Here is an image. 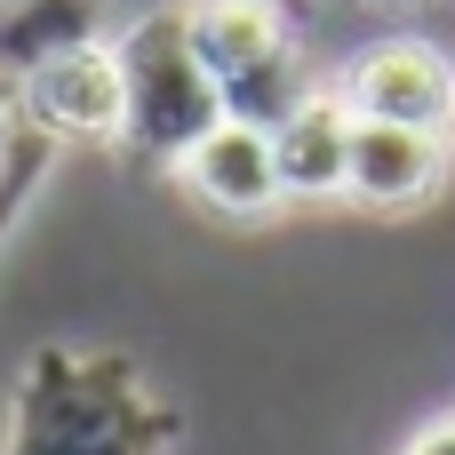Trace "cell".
I'll list each match as a JSON object with an SVG mask.
<instances>
[{
    "instance_id": "6da1fadb",
    "label": "cell",
    "mask_w": 455,
    "mask_h": 455,
    "mask_svg": "<svg viewBox=\"0 0 455 455\" xmlns=\"http://www.w3.org/2000/svg\"><path fill=\"white\" fill-rule=\"evenodd\" d=\"M184 416L152 400L128 352H64L40 344L8 400L0 455H168Z\"/></svg>"
},
{
    "instance_id": "7a4b0ae2",
    "label": "cell",
    "mask_w": 455,
    "mask_h": 455,
    "mask_svg": "<svg viewBox=\"0 0 455 455\" xmlns=\"http://www.w3.org/2000/svg\"><path fill=\"white\" fill-rule=\"evenodd\" d=\"M112 48H120V96H128L120 144H128L136 160H152V168H176V160L224 120V88H216V72L200 64L184 8L136 16Z\"/></svg>"
},
{
    "instance_id": "3957f363",
    "label": "cell",
    "mask_w": 455,
    "mask_h": 455,
    "mask_svg": "<svg viewBox=\"0 0 455 455\" xmlns=\"http://www.w3.org/2000/svg\"><path fill=\"white\" fill-rule=\"evenodd\" d=\"M336 96L360 120H408V128H448L455 136V48L424 32H384L368 48H352Z\"/></svg>"
},
{
    "instance_id": "277c9868",
    "label": "cell",
    "mask_w": 455,
    "mask_h": 455,
    "mask_svg": "<svg viewBox=\"0 0 455 455\" xmlns=\"http://www.w3.org/2000/svg\"><path fill=\"white\" fill-rule=\"evenodd\" d=\"M16 112L32 128H48L56 144H120V48L104 40H80V48H56L48 64H32L16 80Z\"/></svg>"
},
{
    "instance_id": "5b68a950",
    "label": "cell",
    "mask_w": 455,
    "mask_h": 455,
    "mask_svg": "<svg viewBox=\"0 0 455 455\" xmlns=\"http://www.w3.org/2000/svg\"><path fill=\"white\" fill-rule=\"evenodd\" d=\"M352 120H360V112H352ZM448 160H455L448 128L360 120V128H352V176H344V200H352V208H376V216L424 208V200L448 184Z\"/></svg>"
},
{
    "instance_id": "8992f818",
    "label": "cell",
    "mask_w": 455,
    "mask_h": 455,
    "mask_svg": "<svg viewBox=\"0 0 455 455\" xmlns=\"http://www.w3.org/2000/svg\"><path fill=\"white\" fill-rule=\"evenodd\" d=\"M176 184L232 216V224H256L272 208H288V184H280V160H272V128H248V120H216L184 160H176Z\"/></svg>"
},
{
    "instance_id": "52a82bcc",
    "label": "cell",
    "mask_w": 455,
    "mask_h": 455,
    "mask_svg": "<svg viewBox=\"0 0 455 455\" xmlns=\"http://www.w3.org/2000/svg\"><path fill=\"white\" fill-rule=\"evenodd\" d=\"M352 104L336 88H312L280 128H272V160H280V184L288 200H344V176H352Z\"/></svg>"
},
{
    "instance_id": "ba28073f",
    "label": "cell",
    "mask_w": 455,
    "mask_h": 455,
    "mask_svg": "<svg viewBox=\"0 0 455 455\" xmlns=\"http://www.w3.org/2000/svg\"><path fill=\"white\" fill-rule=\"evenodd\" d=\"M184 24H192V48L216 72V88H232L240 72H256V64L296 48V24H288L280 0H192Z\"/></svg>"
},
{
    "instance_id": "9c48e42d",
    "label": "cell",
    "mask_w": 455,
    "mask_h": 455,
    "mask_svg": "<svg viewBox=\"0 0 455 455\" xmlns=\"http://www.w3.org/2000/svg\"><path fill=\"white\" fill-rule=\"evenodd\" d=\"M96 40V0H0V72L8 88L48 64L56 48H80Z\"/></svg>"
},
{
    "instance_id": "30bf717a",
    "label": "cell",
    "mask_w": 455,
    "mask_h": 455,
    "mask_svg": "<svg viewBox=\"0 0 455 455\" xmlns=\"http://www.w3.org/2000/svg\"><path fill=\"white\" fill-rule=\"evenodd\" d=\"M48 160H56V136L16 112V136H8V152H0V232L24 216V200H32V184L48 176Z\"/></svg>"
},
{
    "instance_id": "8fae6325",
    "label": "cell",
    "mask_w": 455,
    "mask_h": 455,
    "mask_svg": "<svg viewBox=\"0 0 455 455\" xmlns=\"http://www.w3.org/2000/svg\"><path fill=\"white\" fill-rule=\"evenodd\" d=\"M408 455H455V408L440 416V424H424V432L408 440Z\"/></svg>"
},
{
    "instance_id": "7c38bea8",
    "label": "cell",
    "mask_w": 455,
    "mask_h": 455,
    "mask_svg": "<svg viewBox=\"0 0 455 455\" xmlns=\"http://www.w3.org/2000/svg\"><path fill=\"white\" fill-rule=\"evenodd\" d=\"M8 136H16V88H8V72H0V152H8Z\"/></svg>"
},
{
    "instance_id": "4fadbf2b",
    "label": "cell",
    "mask_w": 455,
    "mask_h": 455,
    "mask_svg": "<svg viewBox=\"0 0 455 455\" xmlns=\"http://www.w3.org/2000/svg\"><path fill=\"white\" fill-rule=\"evenodd\" d=\"M352 8H392V16H416V8H440V0H352Z\"/></svg>"
}]
</instances>
